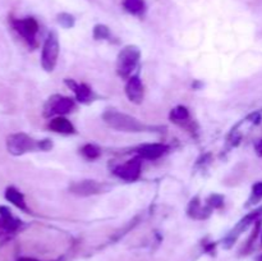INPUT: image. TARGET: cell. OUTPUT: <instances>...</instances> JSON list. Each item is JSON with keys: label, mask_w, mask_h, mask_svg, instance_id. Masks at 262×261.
<instances>
[{"label": "cell", "mask_w": 262, "mask_h": 261, "mask_svg": "<svg viewBox=\"0 0 262 261\" xmlns=\"http://www.w3.org/2000/svg\"><path fill=\"white\" fill-rule=\"evenodd\" d=\"M143 84L140 77L132 76L128 78L127 84H125V94L129 99L130 102L135 104H141L143 100Z\"/></svg>", "instance_id": "obj_10"}, {"label": "cell", "mask_w": 262, "mask_h": 261, "mask_svg": "<svg viewBox=\"0 0 262 261\" xmlns=\"http://www.w3.org/2000/svg\"><path fill=\"white\" fill-rule=\"evenodd\" d=\"M53 147V143H51L50 140H42L38 141V148L42 151H48Z\"/></svg>", "instance_id": "obj_22"}, {"label": "cell", "mask_w": 262, "mask_h": 261, "mask_svg": "<svg viewBox=\"0 0 262 261\" xmlns=\"http://www.w3.org/2000/svg\"><path fill=\"white\" fill-rule=\"evenodd\" d=\"M169 147L163 143H147L138 148V154L142 159H147V160H156V159L161 158Z\"/></svg>", "instance_id": "obj_11"}, {"label": "cell", "mask_w": 262, "mask_h": 261, "mask_svg": "<svg viewBox=\"0 0 262 261\" xmlns=\"http://www.w3.org/2000/svg\"><path fill=\"white\" fill-rule=\"evenodd\" d=\"M18 261H38V260H35V258H31V257H22Z\"/></svg>", "instance_id": "obj_24"}, {"label": "cell", "mask_w": 262, "mask_h": 261, "mask_svg": "<svg viewBox=\"0 0 262 261\" xmlns=\"http://www.w3.org/2000/svg\"><path fill=\"white\" fill-rule=\"evenodd\" d=\"M257 261H262V256H260V257H258Z\"/></svg>", "instance_id": "obj_25"}, {"label": "cell", "mask_w": 262, "mask_h": 261, "mask_svg": "<svg viewBox=\"0 0 262 261\" xmlns=\"http://www.w3.org/2000/svg\"><path fill=\"white\" fill-rule=\"evenodd\" d=\"M256 151H257L258 155L262 156V140L258 141V142L256 143Z\"/></svg>", "instance_id": "obj_23"}, {"label": "cell", "mask_w": 262, "mask_h": 261, "mask_svg": "<svg viewBox=\"0 0 262 261\" xmlns=\"http://www.w3.org/2000/svg\"><path fill=\"white\" fill-rule=\"evenodd\" d=\"M123 7L130 14H141L145 10V0H123Z\"/></svg>", "instance_id": "obj_15"}, {"label": "cell", "mask_w": 262, "mask_h": 261, "mask_svg": "<svg viewBox=\"0 0 262 261\" xmlns=\"http://www.w3.org/2000/svg\"><path fill=\"white\" fill-rule=\"evenodd\" d=\"M210 207H214V209H219L224 205V197L220 196V194H211L207 200Z\"/></svg>", "instance_id": "obj_20"}, {"label": "cell", "mask_w": 262, "mask_h": 261, "mask_svg": "<svg viewBox=\"0 0 262 261\" xmlns=\"http://www.w3.org/2000/svg\"><path fill=\"white\" fill-rule=\"evenodd\" d=\"M12 27L14 28L15 32L31 46V48H36L37 46V41H36V35L38 32V23L35 18L27 17L23 19H15L12 18L10 19Z\"/></svg>", "instance_id": "obj_4"}, {"label": "cell", "mask_w": 262, "mask_h": 261, "mask_svg": "<svg viewBox=\"0 0 262 261\" xmlns=\"http://www.w3.org/2000/svg\"><path fill=\"white\" fill-rule=\"evenodd\" d=\"M188 118L189 113L188 110H187V107L184 106H177L176 109H173L170 112V119L176 123L183 122V120H187Z\"/></svg>", "instance_id": "obj_16"}, {"label": "cell", "mask_w": 262, "mask_h": 261, "mask_svg": "<svg viewBox=\"0 0 262 261\" xmlns=\"http://www.w3.org/2000/svg\"><path fill=\"white\" fill-rule=\"evenodd\" d=\"M38 148V142L30 137L26 133H13L7 137V150L8 153L14 156H20L30 151H35Z\"/></svg>", "instance_id": "obj_3"}, {"label": "cell", "mask_w": 262, "mask_h": 261, "mask_svg": "<svg viewBox=\"0 0 262 261\" xmlns=\"http://www.w3.org/2000/svg\"><path fill=\"white\" fill-rule=\"evenodd\" d=\"M81 151H82V155H83L86 159H89V160H94V159H97L100 155H101V151H100V148L97 147V146L91 145V143H89V145H84L83 147H82Z\"/></svg>", "instance_id": "obj_17"}, {"label": "cell", "mask_w": 262, "mask_h": 261, "mask_svg": "<svg viewBox=\"0 0 262 261\" xmlns=\"http://www.w3.org/2000/svg\"><path fill=\"white\" fill-rule=\"evenodd\" d=\"M74 109L73 99L67 96H60V95H54L46 101L43 106V115L45 117H51V115H63L68 114Z\"/></svg>", "instance_id": "obj_6"}, {"label": "cell", "mask_w": 262, "mask_h": 261, "mask_svg": "<svg viewBox=\"0 0 262 261\" xmlns=\"http://www.w3.org/2000/svg\"><path fill=\"white\" fill-rule=\"evenodd\" d=\"M58 22L64 28H71L74 26V17L69 14V13H60L58 15Z\"/></svg>", "instance_id": "obj_19"}, {"label": "cell", "mask_w": 262, "mask_h": 261, "mask_svg": "<svg viewBox=\"0 0 262 261\" xmlns=\"http://www.w3.org/2000/svg\"><path fill=\"white\" fill-rule=\"evenodd\" d=\"M5 199L9 202H12L15 207H18L19 210H23V211H28L27 204H26L25 196L20 191H18L15 187L9 186L7 189H5Z\"/></svg>", "instance_id": "obj_13"}, {"label": "cell", "mask_w": 262, "mask_h": 261, "mask_svg": "<svg viewBox=\"0 0 262 261\" xmlns=\"http://www.w3.org/2000/svg\"><path fill=\"white\" fill-rule=\"evenodd\" d=\"M66 84L71 90H73L74 94H76L77 100L79 102H90L92 99V91L87 84L84 83H76L73 79H66Z\"/></svg>", "instance_id": "obj_12"}, {"label": "cell", "mask_w": 262, "mask_h": 261, "mask_svg": "<svg viewBox=\"0 0 262 261\" xmlns=\"http://www.w3.org/2000/svg\"><path fill=\"white\" fill-rule=\"evenodd\" d=\"M102 119L105 120L107 125L117 130H122V132H143L146 129L145 125L136 119L135 117L125 114V113H120L118 110L109 109L102 114Z\"/></svg>", "instance_id": "obj_1"}, {"label": "cell", "mask_w": 262, "mask_h": 261, "mask_svg": "<svg viewBox=\"0 0 262 261\" xmlns=\"http://www.w3.org/2000/svg\"><path fill=\"white\" fill-rule=\"evenodd\" d=\"M49 128L56 133H63V135H69V133H74V127L67 118L64 117H56L51 119L49 123Z\"/></svg>", "instance_id": "obj_14"}, {"label": "cell", "mask_w": 262, "mask_h": 261, "mask_svg": "<svg viewBox=\"0 0 262 261\" xmlns=\"http://www.w3.org/2000/svg\"><path fill=\"white\" fill-rule=\"evenodd\" d=\"M141 51L137 46L128 45L120 50L117 59V72L122 78H129L132 72L137 67Z\"/></svg>", "instance_id": "obj_2"}, {"label": "cell", "mask_w": 262, "mask_h": 261, "mask_svg": "<svg viewBox=\"0 0 262 261\" xmlns=\"http://www.w3.org/2000/svg\"><path fill=\"white\" fill-rule=\"evenodd\" d=\"M94 37L96 40H106L110 37L109 28L105 25H96L94 28Z\"/></svg>", "instance_id": "obj_18"}, {"label": "cell", "mask_w": 262, "mask_h": 261, "mask_svg": "<svg viewBox=\"0 0 262 261\" xmlns=\"http://www.w3.org/2000/svg\"><path fill=\"white\" fill-rule=\"evenodd\" d=\"M262 199V182H258V183H256L255 186L252 187V196H251V200L250 201L252 202H256V201H260Z\"/></svg>", "instance_id": "obj_21"}, {"label": "cell", "mask_w": 262, "mask_h": 261, "mask_svg": "<svg viewBox=\"0 0 262 261\" xmlns=\"http://www.w3.org/2000/svg\"><path fill=\"white\" fill-rule=\"evenodd\" d=\"M141 168H142V161L140 158H135L122 165H118L114 169V174L127 182H135L140 178Z\"/></svg>", "instance_id": "obj_7"}, {"label": "cell", "mask_w": 262, "mask_h": 261, "mask_svg": "<svg viewBox=\"0 0 262 261\" xmlns=\"http://www.w3.org/2000/svg\"><path fill=\"white\" fill-rule=\"evenodd\" d=\"M69 191L73 194H77V196L87 197L92 196V194L101 193L102 184L96 181H90V179H87V181L74 182V183L71 184V187H69Z\"/></svg>", "instance_id": "obj_9"}, {"label": "cell", "mask_w": 262, "mask_h": 261, "mask_svg": "<svg viewBox=\"0 0 262 261\" xmlns=\"http://www.w3.org/2000/svg\"><path fill=\"white\" fill-rule=\"evenodd\" d=\"M59 40L58 35L55 32L49 33L48 38L42 46V53H41V66L46 72H53L56 66L59 56Z\"/></svg>", "instance_id": "obj_5"}, {"label": "cell", "mask_w": 262, "mask_h": 261, "mask_svg": "<svg viewBox=\"0 0 262 261\" xmlns=\"http://www.w3.org/2000/svg\"><path fill=\"white\" fill-rule=\"evenodd\" d=\"M22 227V222L12 214L8 206H0V235L5 233H15Z\"/></svg>", "instance_id": "obj_8"}]
</instances>
